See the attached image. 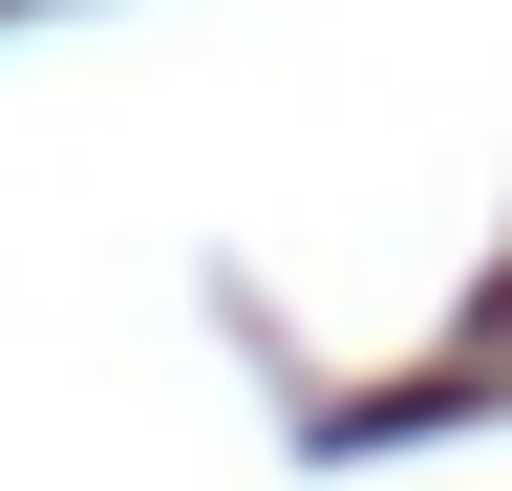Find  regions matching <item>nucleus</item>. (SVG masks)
Masks as SVG:
<instances>
[]
</instances>
